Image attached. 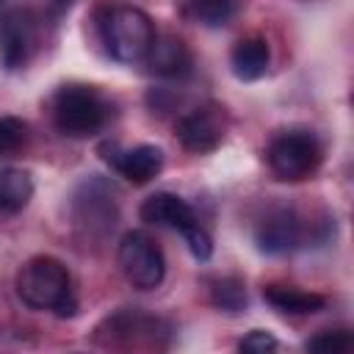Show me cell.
<instances>
[{
  "mask_svg": "<svg viewBox=\"0 0 354 354\" xmlns=\"http://www.w3.org/2000/svg\"><path fill=\"white\" fill-rule=\"evenodd\" d=\"M310 351H326V354H346L354 348V337L346 329H326L307 340Z\"/></svg>",
  "mask_w": 354,
  "mask_h": 354,
  "instance_id": "19",
  "label": "cell"
},
{
  "mask_svg": "<svg viewBox=\"0 0 354 354\" xmlns=\"http://www.w3.org/2000/svg\"><path fill=\"white\" fill-rule=\"evenodd\" d=\"M72 210H75V221L80 227H86L91 235H102L108 230H113L119 207H116V191L100 180V177H88L86 183H80V188L72 196Z\"/></svg>",
  "mask_w": 354,
  "mask_h": 354,
  "instance_id": "8",
  "label": "cell"
},
{
  "mask_svg": "<svg viewBox=\"0 0 354 354\" xmlns=\"http://www.w3.org/2000/svg\"><path fill=\"white\" fill-rule=\"evenodd\" d=\"M144 64L158 77H185L191 72L194 61H191V50L185 47L183 39H177L171 33H163V36L155 33V41H152Z\"/></svg>",
  "mask_w": 354,
  "mask_h": 354,
  "instance_id": "13",
  "label": "cell"
},
{
  "mask_svg": "<svg viewBox=\"0 0 354 354\" xmlns=\"http://www.w3.org/2000/svg\"><path fill=\"white\" fill-rule=\"evenodd\" d=\"M171 326L149 313L141 310H116L94 329V343L102 348H163L169 343Z\"/></svg>",
  "mask_w": 354,
  "mask_h": 354,
  "instance_id": "4",
  "label": "cell"
},
{
  "mask_svg": "<svg viewBox=\"0 0 354 354\" xmlns=\"http://www.w3.org/2000/svg\"><path fill=\"white\" fill-rule=\"evenodd\" d=\"M72 3H75V0H53V6H55L58 11H66V8L72 6Z\"/></svg>",
  "mask_w": 354,
  "mask_h": 354,
  "instance_id": "23",
  "label": "cell"
},
{
  "mask_svg": "<svg viewBox=\"0 0 354 354\" xmlns=\"http://www.w3.org/2000/svg\"><path fill=\"white\" fill-rule=\"evenodd\" d=\"M17 296L30 310H53L61 318L77 313L72 274L53 254H36L17 271Z\"/></svg>",
  "mask_w": 354,
  "mask_h": 354,
  "instance_id": "1",
  "label": "cell"
},
{
  "mask_svg": "<svg viewBox=\"0 0 354 354\" xmlns=\"http://www.w3.org/2000/svg\"><path fill=\"white\" fill-rule=\"evenodd\" d=\"M254 243L266 254H288L304 243V224L290 207L268 210L254 227Z\"/></svg>",
  "mask_w": 354,
  "mask_h": 354,
  "instance_id": "10",
  "label": "cell"
},
{
  "mask_svg": "<svg viewBox=\"0 0 354 354\" xmlns=\"http://www.w3.org/2000/svg\"><path fill=\"white\" fill-rule=\"evenodd\" d=\"M268 64H271V50H268V41L263 36H243L230 50L232 75L243 83L260 80L268 72Z\"/></svg>",
  "mask_w": 354,
  "mask_h": 354,
  "instance_id": "14",
  "label": "cell"
},
{
  "mask_svg": "<svg viewBox=\"0 0 354 354\" xmlns=\"http://www.w3.org/2000/svg\"><path fill=\"white\" fill-rule=\"evenodd\" d=\"M102 158L111 163V169L116 174H122L133 185H147L163 169V149L155 147V144H138V147H130V149L108 147Z\"/></svg>",
  "mask_w": 354,
  "mask_h": 354,
  "instance_id": "11",
  "label": "cell"
},
{
  "mask_svg": "<svg viewBox=\"0 0 354 354\" xmlns=\"http://www.w3.org/2000/svg\"><path fill=\"white\" fill-rule=\"evenodd\" d=\"M138 216L147 224L169 227V230H177V232H183V230H188L191 224L199 221L196 213H194V207L183 196L169 194V191H160V194L147 196L141 202V207H138Z\"/></svg>",
  "mask_w": 354,
  "mask_h": 354,
  "instance_id": "12",
  "label": "cell"
},
{
  "mask_svg": "<svg viewBox=\"0 0 354 354\" xmlns=\"http://www.w3.org/2000/svg\"><path fill=\"white\" fill-rule=\"evenodd\" d=\"M324 147L310 130H282L266 147V163L282 183H301L318 171Z\"/></svg>",
  "mask_w": 354,
  "mask_h": 354,
  "instance_id": "5",
  "label": "cell"
},
{
  "mask_svg": "<svg viewBox=\"0 0 354 354\" xmlns=\"http://www.w3.org/2000/svg\"><path fill=\"white\" fill-rule=\"evenodd\" d=\"M277 346H279L277 337H274L271 332H266V329H252V332L238 343V348L246 351V354H266V351H274Z\"/></svg>",
  "mask_w": 354,
  "mask_h": 354,
  "instance_id": "22",
  "label": "cell"
},
{
  "mask_svg": "<svg viewBox=\"0 0 354 354\" xmlns=\"http://www.w3.org/2000/svg\"><path fill=\"white\" fill-rule=\"evenodd\" d=\"M97 30L108 55L119 64H141L155 41V25L149 14L136 6L105 8L97 19Z\"/></svg>",
  "mask_w": 354,
  "mask_h": 354,
  "instance_id": "3",
  "label": "cell"
},
{
  "mask_svg": "<svg viewBox=\"0 0 354 354\" xmlns=\"http://www.w3.org/2000/svg\"><path fill=\"white\" fill-rule=\"evenodd\" d=\"M238 11L235 0H185L183 3V17L188 22L205 25V28H221L227 25Z\"/></svg>",
  "mask_w": 354,
  "mask_h": 354,
  "instance_id": "17",
  "label": "cell"
},
{
  "mask_svg": "<svg viewBox=\"0 0 354 354\" xmlns=\"http://www.w3.org/2000/svg\"><path fill=\"white\" fill-rule=\"evenodd\" d=\"M263 299L274 310L288 313V315H313L326 307V296H321L315 290L296 288V285H277V282L263 288Z\"/></svg>",
  "mask_w": 354,
  "mask_h": 354,
  "instance_id": "15",
  "label": "cell"
},
{
  "mask_svg": "<svg viewBox=\"0 0 354 354\" xmlns=\"http://www.w3.org/2000/svg\"><path fill=\"white\" fill-rule=\"evenodd\" d=\"M227 133V116L218 105H199L188 113H183L174 124V136L185 152L207 155L213 152Z\"/></svg>",
  "mask_w": 354,
  "mask_h": 354,
  "instance_id": "9",
  "label": "cell"
},
{
  "mask_svg": "<svg viewBox=\"0 0 354 354\" xmlns=\"http://www.w3.org/2000/svg\"><path fill=\"white\" fill-rule=\"evenodd\" d=\"M41 47V17L30 8H11L0 17V58L6 69H22Z\"/></svg>",
  "mask_w": 354,
  "mask_h": 354,
  "instance_id": "7",
  "label": "cell"
},
{
  "mask_svg": "<svg viewBox=\"0 0 354 354\" xmlns=\"http://www.w3.org/2000/svg\"><path fill=\"white\" fill-rule=\"evenodd\" d=\"M28 138V124L17 116H0V158L14 155Z\"/></svg>",
  "mask_w": 354,
  "mask_h": 354,
  "instance_id": "20",
  "label": "cell"
},
{
  "mask_svg": "<svg viewBox=\"0 0 354 354\" xmlns=\"http://www.w3.org/2000/svg\"><path fill=\"white\" fill-rule=\"evenodd\" d=\"M50 108H53V124L58 127V133L69 138L97 136L100 130H105V124L113 116L111 100L100 88L86 86V83L61 86Z\"/></svg>",
  "mask_w": 354,
  "mask_h": 354,
  "instance_id": "2",
  "label": "cell"
},
{
  "mask_svg": "<svg viewBox=\"0 0 354 354\" xmlns=\"http://www.w3.org/2000/svg\"><path fill=\"white\" fill-rule=\"evenodd\" d=\"M116 260L124 279L138 290H155L166 277V257L160 246L141 230H130L122 235Z\"/></svg>",
  "mask_w": 354,
  "mask_h": 354,
  "instance_id": "6",
  "label": "cell"
},
{
  "mask_svg": "<svg viewBox=\"0 0 354 354\" xmlns=\"http://www.w3.org/2000/svg\"><path fill=\"white\" fill-rule=\"evenodd\" d=\"M180 235L185 238V246H188V252H191L196 260H210V254H213V238H210V232H207L199 221L191 224L188 230H183Z\"/></svg>",
  "mask_w": 354,
  "mask_h": 354,
  "instance_id": "21",
  "label": "cell"
},
{
  "mask_svg": "<svg viewBox=\"0 0 354 354\" xmlns=\"http://www.w3.org/2000/svg\"><path fill=\"white\" fill-rule=\"evenodd\" d=\"M33 196V180L22 169H0V216L19 213Z\"/></svg>",
  "mask_w": 354,
  "mask_h": 354,
  "instance_id": "16",
  "label": "cell"
},
{
  "mask_svg": "<svg viewBox=\"0 0 354 354\" xmlns=\"http://www.w3.org/2000/svg\"><path fill=\"white\" fill-rule=\"evenodd\" d=\"M210 301L224 313H241L246 307V288L235 277L210 279Z\"/></svg>",
  "mask_w": 354,
  "mask_h": 354,
  "instance_id": "18",
  "label": "cell"
}]
</instances>
